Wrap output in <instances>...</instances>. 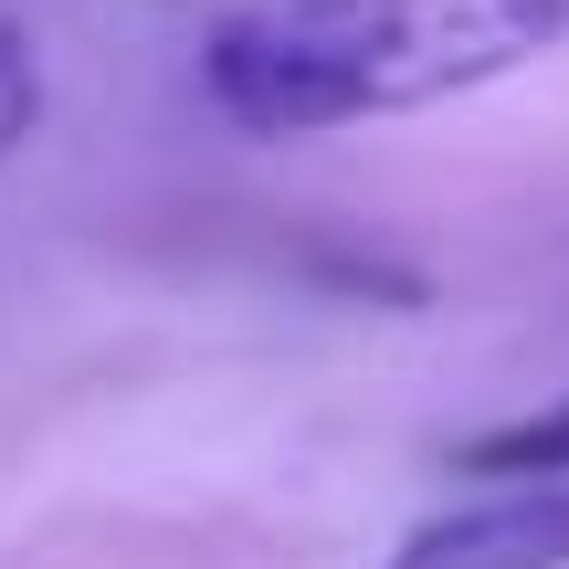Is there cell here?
Masks as SVG:
<instances>
[{
  "mask_svg": "<svg viewBox=\"0 0 569 569\" xmlns=\"http://www.w3.org/2000/svg\"><path fill=\"white\" fill-rule=\"evenodd\" d=\"M453 475H486V486H507V475H569V390L538 411H507V422L465 432L453 443Z\"/></svg>",
  "mask_w": 569,
  "mask_h": 569,
  "instance_id": "3957f363",
  "label": "cell"
},
{
  "mask_svg": "<svg viewBox=\"0 0 569 569\" xmlns=\"http://www.w3.org/2000/svg\"><path fill=\"white\" fill-rule=\"evenodd\" d=\"M549 53H569V0H243L201 42V106L296 148L465 106Z\"/></svg>",
  "mask_w": 569,
  "mask_h": 569,
  "instance_id": "6da1fadb",
  "label": "cell"
},
{
  "mask_svg": "<svg viewBox=\"0 0 569 569\" xmlns=\"http://www.w3.org/2000/svg\"><path fill=\"white\" fill-rule=\"evenodd\" d=\"M380 569H569V475H507L411 517Z\"/></svg>",
  "mask_w": 569,
  "mask_h": 569,
  "instance_id": "7a4b0ae2",
  "label": "cell"
},
{
  "mask_svg": "<svg viewBox=\"0 0 569 569\" xmlns=\"http://www.w3.org/2000/svg\"><path fill=\"white\" fill-rule=\"evenodd\" d=\"M42 106H53V84H42V42H32L21 11H0V169L42 138Z\"/></svg>",
  "mask_w": 569,
  "mask_h": 569,
  "instance_id": "277c9868",
  "label": "cell"
}]
</instances>
